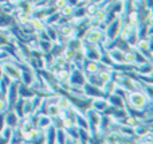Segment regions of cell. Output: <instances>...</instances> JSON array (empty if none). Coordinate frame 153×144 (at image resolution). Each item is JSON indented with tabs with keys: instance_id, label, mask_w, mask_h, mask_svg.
Wrapping results in <instances>:
<instances>
[{
	"instance_id": "44dd1931",
	"label": "cell",
	"mask_w": 153,
	"mask_h": 144,
	"mask_svg": "<svg viewBox=\"0 0 153 144\" xmlns=\"http://www.w3.org/2000/svg\"><path fill=\"white\" fill-rule=\"evenodd\" d=\"M59 12H61L62 16H66V18H71L73 16V12H74V7H71V5L66 4L62 10H59Z\"/></svg>"
},
{
	"instance_id": "d4e9b609",
	"label": "cell",
	"mask_w": 153,
	"mask_h": 144,
	"mask_svg": "<svg viewBox=\"0 0 153 144\" xmlns=\"http://www.w3.org/2000/svg\"><path fill=\"white\" fill-rule=\"evenodd\" d=\"M105 1H106V0H105Z\"/></svg>"
},
{
	"instance_id": "4fadbf2b",
	"label": "cell",
	"mask_w": 153,
	"mask_h": 144,
	"mask_svg": "<svg viewBox=\"0 0 153 144\" xmlns=\"http://www.w3.org/2000/svg\"><path fill=\"white\" fill-rule=\"evenodd\" d=\"M18 93H19V97H23V98H30V97L34 96V92L31 90V88L24 85L20 81H18Z\"/></svg>"
},
{
	"instance_id": "9c48e42d",
	"label": "cell",
	"mask_w": 153,
	"mask_h": 144,
	"mask_svg": "<svg viewBox=\"0 0 153 144\" xmlns=\"http://www.w3.org/2000/svg\"><path fill=\"white\" fill-rule=\"evenodd\" d=\"M82 89H83V93H85V96H86L87 98H94V97L103 96V92L101 90L100 88H97V86L89 84L87 81L83 84V85H82Z\"/></svg>"
},
{
	"instance_id": "277c9868",
	"label": "cell",
	"mask_w": 153,
	"mask_h": 144,
	"mask_svg": "<svg viewBox=\"0 0 153 144\" xmlns=\"http://www.w3.org/2000/svg\"><path fill=\"white\" fill-rule=\"evenodd\" d=\"M70 85H74V86H82L85 82H86V75L82 70L79 69H70V74H69V80Z\"/></svg>"
},
{
	"instance_id": "ffe728a7",
	"label": "cell",
	"mask_w": 153,
	"mask_h": 144,
	"mask_svg": "<svg viewBox=\"0 0 153 144\" xmlns=\"http://www.w3.org/2000/svg\"><path fill=\"white\" fill-rule=\"evenodd\" d=\"M51 46H53V40H40L39 39V48L43 54L50 53Z\"/></svg>"
},
{
	"instance_id": "8992f818",
	"label": "cell",
	"mask_w": 153,
	"mask_h": 144,
	"mask_svg": "<svg viewBox=\"0 0 153 144\" xmlns=\"http://www.w3.org/2000/svg\"><path fill=\"white\" fill-rule=\"evenodd\" d=\"M108 51V55L110 58V61L113 62V65H121L125 63V58H124V50L113 46L111 48H106Z\"/></svg>"
},
{
	"instance_id": "e0dca14e",
	"label": "cell",
	"mask_w": 153,
	"mask_h": 144,
	"mask_svg": "<svg viewBox=\"0 0 153 144\" xmlns=\"http://www.w3.org/2000/svg\"><path fill=\"white\" fill-rule=\"evenodd\" d=\"M12 132H13V128L8 127L7 124H4L0 131V139L3 140V143H10V139L12 136Z\"/></svg>"
},
{
	"instance_id": "5b68a950",
	"label": "cell",
	"mask_w": 153,
	"mask_h": 144,
	"mask_svg": "<svg viewBox=\"0 0 153 144\" xmlns=\"http://www.w3.org/2000/svg\"><path fill=\"white\" fill-rule=\"evenodd\" d=\"M109 101L105 96H101V97H94V98L90 100V108H93L94 110L100 113H105L106 109L109 108Z\"/></svg>"
},
{
	"instance_id": "2e32d148",
	"label": "cell",
	"mask_w": 153,
	"mask_h": 144,
	"mask_svg": "<svg viewBox=\"0 0 153 144\" xmlns=\"http://www.w3.org/2000/svg\"><path fill=\"white\" fill-rule=\"evenodd\" d=\"M46 113H47V115L50 116L51 119H54V117H58V116H61L62 110L59 109V107L55 104V101H54V102H48V105H47V110H46Z\"/></svg>"
},
{
	"instance_id": "603a6c76",
	"label": "cell",
	"mask_w": 153,
	"mask_h": 144,
	"mask_svg": "<svg viewBox=\"0 0 153 144\" xmlns=\"http://www.w3.org/2000/svg\"><path fill=\"white\" fill-rule=\"evenodd\" d=\"M118 1H125V0H118Z\"/></svg>"
},
{
	"instance_id": "52a82bcc",
	"label": "cell",
	"mask_w": 153,
	"mask_h": 144,
	"mask_svg": "<svg viewBox=\"0 0 153 144\" xmlns=\"http://www.w3.org/2000/svg\"><path fill=\"white\" fill-rule=\"evenodd\" d=\"M19 123H20V117L18 116V113L11 108V109H7L4 112V124H7L11 128H18Z\"/></svg>"
},
{
	"instance_id": "3957f363",
	"label": "cell",
	"mask_w": 153,
	"mask_h": 144,
	"mask_svg": "<svg viewBox=\"0 0 153 144\" xmlns=\"http://www.w3.org/2000/svg\"><path fill=\"white\" fill-rule=\"evenodd\" d=\"M4 97H5V101H7L8 109H11V108L13 107V104L16 102V100L19 98V93H18V81H12V82L8 85L7 92H5Z\"/></svg>"
},
{
	"instance_id": "cb8c5ba5",
	"label": "cell",
	"mask_w": 153,
	"mask_h": 144,
	"mask_svg": "<svg viewBox=\"0 0 153 144\" xmlns=\"http://www.w3.org/2000/svg\"><path fill=\"white\" fill-rule=\"evenodd\" d=\"M0 3H1V0H0Z\"/></svg>"
},
{
	"instance_id": "ac0fdd59",
	"label": "cell",
	"mask_w": 153,
	"mask_h": 144,
	"mask_svg": "<svg viewBox=\"0 0 153 144\" xmlns=\"http://www.w3.org/2000/svg\"><path fill=\"white\" fill-rule=\"evenodd\" d=\"M66 140V129L65 128H56L55 129V142L58 144H63Z\"/></svg>"
},
{
	"instance_id": "9a60e30c",
	"label": "cell",
	"mask_w": 153,
	"mask_h": 144,
	"mask_svg": "<svg viewBox=\"0 0 153 144\" xmlns=\"http://www.w3.org/2000/svg\"><path fill=\"white\" fill-rule=\"evenodd\" d=\"M30 23H31V27H32V30H34V32L43 31V30L46 28V23L43 22V19L31 16V19H30Z\"/></svg>"
},
{
	"instance_id": "8fae6325",
	"label": "cell",
	"mask_w": 153,
	"mask_h": 144,
	"mask_svg": "<svg viewBox=\"0 0 153 144\" xmlns=\"http://www.w3.org/2000/svg\"><path fill=\"white\" fill-rule=\"evenodd\" d=\"M55 104L59 107L61 110H67L73 107V100L69 98L67 96H56V100H55Z\"/></svg>"
},
{
	"instance_id": "7c38bea8",
	"label": "cell",
	"mask_w": 153,
	"mask_h": 144,
	"mask_svg": "<svg viewBox=\"0 0 153 144\" xmlns=\"http://www.w3.org/2000/svg\"><path fill=\"white\" fill-rule=\"evenodd\" d=\"M106 98H108L109 104H110L111 107H114V108H125V100L122 98V97L117 96L116 93L109 94Z\"/></svg>"
},
{
	"instance_id": "d6986e66",
	"label": "cell",
	"mask_w": 153,
	"mask_h": 144,
	"mask_svg": "<svg viewBox=\"0 0 153 144\" xmlns=\"http://www.w3.org/2000/svg\"><path fill=\"white\" fill-rule=\"evenodd\" d=\"M75 53H76V51L74 50V48H71L70 46H67V45H65L63 51H62V54H63V57L67 59V62H71L73 59H74Z\"/></svg>"
},
{
	"instance_id": "6da1fadb",
	"label": "cell",
	"mask_w": 153,
	"mask_h": 144,
	"mask_svg": "<svg viewBox=\"0 0 153 144\" xmlns=\"http://www.w3.org/2000/svg\"><path fill=\"white\" fill-rule=\"evenodd\" d=\"M125 107L134 112L143 113L145 109L152 108V100L141 90H130L125 96Z\"/></svg>"
},
{
	"instance_id": "ba28073f",
	"label": "cell",
	"mask_w": 153,
	"mask_h": 144,
	"mask_svg": "<svg viewBox=\"0 0 153 144\" xmlns=\"http://www.w3.org/2000/svg\"><path fill=\"white\" fill-rule=\"evenodd\" d=\"M100 61H93V59H87L85 58L82 62V72L85 73V75L91 74V73H97L100 70Z\"/></svg>"
},
{
	"instance_id": "7402d4cb",
	"label": "cell",
	"mask_w": 153,
	"mask_h": 144,
	"mask_svg": "<svg viewBox=\"0 0 153 144\" xmlns=\"http://www.w3.org/2000/svg\"><path fill=\"white\" fill-rule=\"evenodd\" d=\"M81 3H83V4H89L90 3V0H79Z\"/></svg>"
},
{
	"instance_id": "7a4b0ae2",
	"label": "cell",
	"mask_w": 153,
	"mask_h": 144,
	"mask_svg": "<svg viewBox=\"0 0 153 144\" xmlns=\"http://www.w3.org/2000/svg\"><path fill=\"white\" fill-rule=\"evenodd\" d=\"M0 69H1V74L7 75L11 81H20L22 67L19 63H15L13 61L0 62Z\"/></svg>"
},
{
	"instance_id": "30bf717a",
	"label": "cell",
	"mask_w": 153,
	"mask_h": 144,
	"mask_svg": "<svg viewBox=\"0 0 153 144\" xmlns=\"http://www.w3.org/2000/svg\"><path fill=\"white\" fill-rule=\"evenodd\" d=\"M51 124H53V119H51L47 113H42V115H38V120H36L35 127H36L38 129H40V131H43V129L47 128Z\"/></svg>"
},
{
	"instance_id": "5bb4252c",
	"label": "cell",
	"mask_w": 153,
	"mask_h": 144,
	"mask_svg": "<svg viewBox=\"0 0 153 144\" xmlns=\"http://www.w3.org/2000/svg\"><path fill=\"white\" fill-rule=\"evenodd\" d=\"M55 127L51 124V125H48L47 128L43 129V136H45V143H54L55 142Z\"/></svg>"
}]
</instances>
